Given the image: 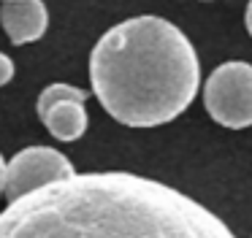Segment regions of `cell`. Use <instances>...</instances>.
I'll return each instance as SVG.
<instances>
[{
	"mask_svg": "<svg viewBox=\"0 0 252 238\" xmlns=\"http://www.w3.org/2000/svg\"><path fill=\"white\" fill-rule=\"evenodd\" d=\"M244 25H247V32L252 35V0L247 3V11H244Z\"/></svg>",
	"mask_w": 252,
	"mask_h": 238,
	"instance_id": "cell-8",
	"label": "cell"
},
{
	"mask_svg": "<svg viewBox=\"0 0 252 238\" xmlns=\"http://www.w3.org/2000/svg\"><path fill=\"white\" fill-rule=\"evenodd\" d=\"M0 25L11 38V43L25 46V43L38 41L49 27V11L44 0H8L0 5Z\"/></svg>",
	"mask_w": 252,
	"mask_h": 238,
	"instance_id": "cell-6",
	"label": "cell"
},
{
	"mask_svg": "<svg viewBox=\"0 0 252 238\" xmlns=\"http://www.w3.org/2000/svg\"><path fill=\"white\" fill-rule=\"evenodd\" d=\"M90 81L111 119L127 127H158L192 103L201 70L190 38L176 25L133 16L93 46Z\"/></svg>",
	"mask_w": 252,
	"mask_h": 238,
	"instance_id": "cell-2",
	"label": "cell"
},
{
	"mask_svg": "<svg viewBox=\"0 0 252 238\" xmlns=\"http://www.w3.org/2000/svg\"><path fill=\"white\" fill-rule=\"evenodd\" d=\"M203 3H209V0H203Z\"/></svg>",
	"mask_w": 252,
	"mask_h": 238,
	"instance_id": "cell-10",
	"label": "cell"
},
{
	"mask_svg": "<svg viewBox=\"0 0 252 238\" xmlns=\"http://www.w3.org/2000/svg\"><path fill=\"white\" fill-rule=\"evenodd\" d=\"M14 79V60L0 52V87H6Z\"/></svg>",
	"mask_w": 252,
	"mask_h": 238,
	"instance_id": "cell-7",
	"label": "cell"
},
{
	"mask_svg": "<svg viewBox=\"0 0 252 238\" xmlns=\"http://www.w3.org/2000/svg\"><path fill=\"white\" fill-rule=\"evenodd\" d=\"M6 3H8V0H6Z\"/></svg>",
	"mask_w": 252,
	"mask_h": 238,
	"instance_id": "cell-11",
	"label": "cell"
},
{
	"mask_svg": "<svg viewBox=\"0 0 252 238\" xmlns=\"http://www.w3.org/2000/svg\"><path fill=\"white\" fill-rule=\"evenodd\" d=\"M87 92L73 84H49L38 95L35 111L44 127L55 135L57 141H79L87 133Z\"/></svg>",
	"mask_w": 252,
	"mask_h": 238,
	"instance_id": "cell-5",
	"label": "cell"
},
{
	"mask_svg": "<svg viewBox=\"0 0 252 238\" xmlns=\"http://www.w3.org/2000/svg\"><path fill=\"white\" fill-rule=\"evenodd\" d=\"M0 238H236L190 195L125 171L73 173L11 200Z\"/></svg>",
	"mask_w": 252,
	"mask_h": 238,
	"instance_id": "cell-1",
	"label": "cell"
},
{
	"mask_svg": "<svg viewBox=\"0 0 252 238\" xmlns=\"http://www.w3.org/2000/svg\"><path fill=\"white\" fill-rule=\"evenodd\" d=\"M3 189H6V162L0 157V195H3Z\"/></svg>",
	"mask_w": 252,
	"mask_h": 238,
	"instance_id": "cell-9",
	"label": "cell"
},
{
	"mask_svg": "<svg viewBox=\"0 0 252 238\" xmlns=\"http://www.w3.org/2000/svg\"><path fill=\"white\" fill-rule=\"evenodd\" d=\"M203 106L217 124L241 130L252 124V65L233 60L212 70L203 87Z\"/></svg>",
	"mask_w": 252,
	"mask_h": 238,
	"instance_id": "cell-3",
	"label": "cell"
},
{
	"mask_svg": "<svg viewBox=\"0 0 252 238\" xmlns=\"http://www.w3.org/2000/svg\"><path fill=\"white\" fill-rule=\"evenodd\" d=\"M73 173H76L73 162L63 151L52 149V146H28L6 162V189H3V195L11 203V200H19L41 187L71 178Z\"/></svg>",
	"mask_w": 252,
	"mask_h": 238,
	"instance_id": "cell-4",
	"label": "cell"
}]
</instances>
